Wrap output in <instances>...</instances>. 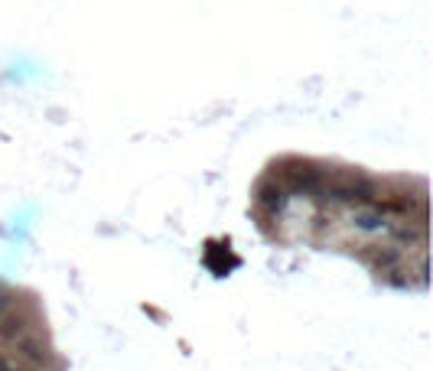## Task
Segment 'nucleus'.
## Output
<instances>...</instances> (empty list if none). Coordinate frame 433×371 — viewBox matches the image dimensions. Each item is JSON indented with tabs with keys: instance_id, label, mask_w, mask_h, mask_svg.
<instances>
[{
	"instance_id": "obj_2",
	"label": "nucleus",
	"mask_w": 433,
	"mask_h": 371,
	"mask_svg": "<svg viewBox=\"0 0 433 371\" xmlns=\"http://www.w3.org/2000/svg\"><path fill=\"white\" fill-rule=\"evenodd\" d=\"M0 371H13V368H7V362H3V358H0Z\"/></svg>"
},
{
	"instance_id": "obj_1",
	"label": "nucleus",
	"mask_w": 433,
	"mask_h": 371,
	"mask_svg": "<svg viewBox=\"0 0 433 371\" xmlns=\"http://www.w3.org/2000/svg\"><path fill=\"white\" fill-rule=\"evenodd\" d=\"M10 313V296L7 293H0V319Z\"/></svg>"
}]
</instances>
